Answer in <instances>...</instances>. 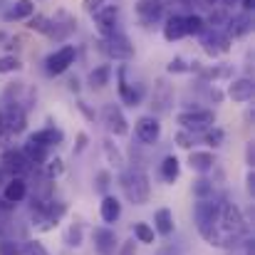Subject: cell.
<instances>
[{"label":"cell","mask_w":255,"mask_h":255,"mask_svg":"<svg viewBox=\"0 0 255 255\" xmlns=\"http://www.w3.org/2000/svg\"><path fill=\"white\" fill-rule=\"evenodd\" d=\"M0 114H2V129L10 136L25 131V127H27V112H25V107L20 102H7L5 112H0Z\"/></svg>","instance_id":"5"},{"label":"cell","mask_w":255,"mask_h":255,"mask_svg":"<svg viewBox=\"0 0 255 255\" xmlns=\"http://www.w3.org/2000/svg\"><path fill=\"white\" fill-rule=\"evenodd\" d=\"M62 139H65V134L57 127H45V129H40V131L27 136L30 144H37V146H45V149H52V146L62 144Z\"/></svg>","instance_id":"18"},{"label":"cell","mask_w":255,"mask_h":255,"mask_svg":"<svg viewBox=\"0 0 255 255\" xmlns=\"http://www.w3.org/2000/svg\"><path fill=\"white\" fill-rule=\"evenodd\" d=\"M20 251H22V255H50V251H47L40 241H35V238L25 241V246H22Z\"/></svg>","instance_id":"38"},{"label":"cell","mask_w":255,"mask_h":255,"mask_svg":"<svg viewBox=\"0 0 255 255\" xmlns=\"http://www.w3.org/2000/svg\"><path fill=\"white\" fill-rule=\"evenodd\" d=\"M77 109H80V112L85 114V117L89 119V122H94V112H92V109L87 107V102H82V99H80V102H77Z\"/></svg>","instance_id":"46"},{"label":"cell","mask_w":255,"mask_h":255,"mask_svg":"<svg viewBox=\"0 0 255 255\" xmlns=\"http://www.w3.org/2000/svg\"><path fill=\"white\" fill-rule=\"evenodd\" d=\"M109 80H112V65H99V67H94L92 72H89V87L92 89H102V87L109 85Z\"/></svg>","instance_id":"26"},{"label":"cell","mask_w":255,"mask_h":255,"mask_svg":"<svg viewBox=\"0 0 255 255\" xmlns=\"http://www.w3.org/2000/svg\"><path fill=\"white\" fill-rule=\"evenodd\" d=\"M178 176H181V161H178L173 154L164 156V161H161V178H164L166 183H176Z\"/></svg>","instance_id":"25"},{"label":"cell","mask_w":255,"mask_h":255,"mask_svg":"<svg viewBox=\"0 0 255 255\" xmlns=\"http://www.w3.org/2000/svg\"><path fill=\"white\" fill-rule=\"evenodd\" d=\"M246 164H248V169H255V146H253V141L246 144Z\"/></svg>","instance_id":"45"},{"label":"cell","mask_w":255,"mask_h":255,"mask_svg":"<svg viewBox=\"0 0 255 255\" xmlns=\"http://www.w3.org/2000/svg\"><path fill=\"white\" fill-rule=\"evenodd\" d=\"M102 122H104L107 131L114 134V136H127V134H129V122H127L122 107H117V104H104V109H102Z\"/></svg>","instance_id":"7"},{"label":"cell","mask_w":255,"mask_h":255,"mask_svg":"<svg viewBox=\"0 0 255 255\" xmlns=\"http://www.w3.org/2000/svg\"><path fill=\"white\" fill-rule=\"evenodd\" d=\"M134 136L141 141V144H156L159 141V136H161V124H159V117H154V114H144V117H139L136 119V124H134Z\"/></svg>","instance_id":"8"},{"label":"cell","mask_w":255,"mask_h":255,"mask_svg":"<svg viewBox=\"0 0 255 255\" xmlns=\"http://www.w3.org/2000/svg\"><path fill=\"white\" fill-rule=\"evenodd\" d=\"M211 99H213V102H216V104H221V102H223V92H221V89H216V87H213V89H211Z\"/></svg>","instance_id":"48"},{"label":"cell","mask_w":255,"mask_h":255,"mask_svg":"<svg viewBox=\"0 0 255 255\" xmlns=\"http://www.w3.org/2000/svg\"><path fill=\"white\" fill-rule=\"evenodd\" d=\"M191 191H193V196H196V201H206V198H213L216 196V188H213V181H208V178H198V181H193V186H191Z\"/></svg>","instance_id":"28"},{"label":"cell","mask_w":255,"mask_h":255,"mask_svg":"<svg viewBox=\"0 0 255 255\" xmlns=\"http://www.w3.org/2000/svg\"><path fill=\"white\" fill-rule=\"evenodd\" d=\"M82 5H85L87 15H94L97 10H102V7H104V0H85Z\"/></svg>","instance_id":"43"},{"label":"cell","mask_w":255,"mask_h":255,"mask_svg":"<svg viewBox=\"0 0 255 255\" xmlns=\"http://www.w3.org/2000/svg\"><path fill=\"white\" fill-rule=\"evenodd\" d=\"M27 27L35 30V32L47 35V32H50V17H47V15H32V17L27 20Z\"/></svg>","instance_id":"36"},{"label":"cell","mask_w":255,"mask_h":255,"mask_svg":"<svg viewBox=\"0 0 255 255\" xmlns=\"http://www.w3.org/2000/svg\"><path fill=\"white\" fill-rule=\"evenodd\" d=\"M75 57H77V50L75 45H62L60 50H55L52 55L45 57V72L57 77V75H65L72 65H75Z\"/></svg>","instance_id":"4"},{"label":"cell","mask_w":255,"mask_h":255,"mask_svg":"<svg viewBox=\"0 0 255 255\" xmlns=\"http://www.w3.org/2000/svg\"><path fill=\"white\" fill-rule=\"evenodd\" d=\"M117 255H136V241H134V238H129V241L119 243V248H117Z\"/></svg>","instance_id":"42"},{"label":"cell","mask_w":255,"mask_h":255,"mask_svg":"<svg viewBox=\"0 0 255 255\" xmlns=\"http://www.w3.org/2000/svg\"><path fill=\"white\" fill-rule=\"evenodd\" d=\"M186 37V27H183V15H169L166 25H164V40L166 42H176Z\"/></svg>","instance_id":"23"},{"label":"cell","mask_w":255,"mask_h":255,"mask_svg":"<svg viewBox=\"0 0 255 255\" xmlns=\"http://www.w3.org/2000/svg\"><path fill=\"white\" fill-rule=\"evenodd\" d=\"M144 94H146V87L139 85V82H127L124 80V70H119V97H122L124 104L139 107L141 99H144Z\"/></svg>","instance_id":"13"},{"label":"cell","mask_w":255,"mask_h":255,"mask_svg":"<svg viewBox=\"0 0 255 255\" xmlns=\"http://www.w3.org/2000/svg\"><path fill=\"white\" fill-rule=\"evenodd\" d=\"M0 255H22L20 246L10 238H0Z\"/></svg>","instance_id":"40"},{"label":"cell","mask_w":255,"mask_h":255,"mask_svg":"<svg viewBox=\"0 0 255 255\" xmlns=\"http://www.w3.org/2000/svg\"><path fill=\"white\" fill-rule=\"evenodd\" d=\"M97 45H99V50H102L109 60L127 62V60L134 57V45H131V40H129L124 32H114V35H109V37H102Z\"/></svg>","instance_id":"2"},{"label":"cell","mask_w":255,"mask_h":255,"mask_svg":"<svg viewBox=\"0 0 255 255\" xmlns=\"http://www.w3.org/2000/svg\"><path fill=\"white\" fill-rule=\"evenodd\" d=\"M62 171H65L62 159H47V164H45V178L47 181H55L57 176H62Z\"/></svg>","instance_id":"37"},{"label":"cell","mask_w":255,"mask_h":255,"mask_svg":"<svg viewBox=\"0 0 255 255\" xmlns=\"http://www.w3.org/2000/svg\"><path fill=\"white\" fill-rule=\"evenodd\" d=\"M253 2H255V0H241V7H243V12H248V15H251V10L255 7Z\"/></svg>","instance_id":"49"},{"label":"cell","mask_w":255,"mask_h":255,"mask_svg":"<svg viewBox=\"0 0 255 255\" xmlns=\"http://www.w3.org/2000/svg\"><path fill=\"white\" fill-rule=\"evenodd\" d=\"M92 241H94V251L99 255H114L119 248V238L114 233V228L109 226H99L92 231Z\"/></svg>","instance_id":"12"},{"label":"cell","mask_w":255,"mask_h":255,"mask_svg":"<svg viewBox=\"0 0 255 255\" xmlns=\"http://www.w3.org/2000/svg\"><path fill=\"white\" fill-rule=\"evenodd\" d=\"M188 166L196 173H208L216 169V154L213 151H191L188 154Z\"/></svg>","instance_id":"19"},{"label":"cell","mask_w":255,"mask_h":255,"mask_svg":"<svg viewBox=\"0 0 255 255\" xmlns=\"http://www.w3.org/2000/svg\"><path fill=\"white\" fill-rule=\"evenodd\" d=\"M20 70H22V62L15 55H2L0 57V75H12V72H20Z\"/></svg>","instance_id":"34"},{"label":"cell","mask_w":255,"mask_h":255,"mask_svg":"<svg viewBox=\"0 0 255 255\" xmlns=\"http://www.w3.org/2000/svg\"><path fill=\"white\" fill-rule=\"evenodd\" d=\"M173 231H176V221H173L171 208H159L154 213V233L169 238V236H173Z\"/></svg>","instance_id":"22"},{"label":"cell","mask_w":255,"mask_h":255,"mask_svg":"<svg viewBox=\"0 0 255 255\" xmlns=\"http://www.w3.org/2000/svg\"><path fill=\"white\" fill-rule=\"evenodd\" d=\"M183 27H186V35H201L206 30V20L201 15H183Z\"/></svg>","instance_id":"30"},{"label":"cell","mask_w":255,"mask_h":255,"mask_svg":"<svg viewBox=\"0 0 255 255\" xmlns=\"http://www.w3.org/2000/svg\"><path fill=\"white\" fill-rule=\"evenodd\" d=\"M109 186H112V173L109 171H99L94 176V191L102 196H109Z\"/></svg>","instance_id":"35"},{"label":"cell","mask_w":255,"mask_h":255,"mask_svg":"<svg viewBox=\"0 0 255 255\" xmlns=\"http://www.w3.org/2000/svg\"><path fill=\"white\" fill-rule=\"evenodd\" d=\"M176 122L181 124L183 131L196 134V131H206L216 127V112L213 109H188V112L176 114Z\"/></svg>","instance_id":"3"},{"label":"cell","mask_w":255,"mask_h":255,"mask_svg":"<svg viewBox=\"0 0 255 255\" xmlns=\"http://www.w3.org/2000/svg\"><path fill=\"white\" fill-rule=\"evenodd\" d=\"M35 15V2L32 0H15L7 10H5V20L12 22V20H30Z\"/></svg>","instance_id":"21"},{"label":"cell","mask_w":255,"mask_h":255,"mask_svg":"<svg viewBox=\"0 0 255 255\" xmlns=\"http://www.w3.org/2000/svg\"><path fill=\"white\" fill-rule=\"evenodd\" d=\"M171 104H173V87L166 80H156L154 82V92H151V112H154V117L169 114Z\"/></svg>","instance_id":"9"},{"label":"cell","mask_w":255,"mask_h":255,"mask_svg":"<svg viewBox=\"0 0 255 255\" xmlns=\"http://www.w3.org/2000/svg\"><path fill=\"white\" fill-rule=\"evenodd\" d=\"M65 246L67 248H80L82 246V223H72L65 233Z\"/></svg>","instance_id":"32"},{"label":"cell","mask_w":255,"mask_h":255,"mask_svg":"<svg viewBox=\"0 0 255 255\" xmlns=\"http://www.w3.org/2000/svg\"><path fill=\"white\" fill-rule=\"evenodd\" d=\"M203 139H206V144H208V146L218 149V146H223V141H226V131H223L221 127H211V129H206Z\"/></svg>","instance_id":"33"},{"label":"cell","mask_w":255,"mask_h":255,"mask_svg":"<svg viewBox=\"0 0 255 255\" xmlns=\"http://www.w3.org/2000/svg\"><path fill=\"white\" fill-rule=\"evenodd\" d=\"M246 188H248V193L253 196V191H255V169H248V178H246Z\"/></svg>","instance_id":"47"},{"label":"cell","mask_w":255,"mask_h":255,"mask_svg":"<svg viewBox=\"0 0 255 255\" xmlns=\"http://www.w3.org/2000/svg\"><path fill=\"white\" fill-rule=\"evenodd\" d=\"M2 131H5V129H2V114H0V134H2Z\"/></svg>","instance_id":"52"},{"label":"cell","mask_w":255,"mask_h":255,"mask_svg":"<svg viewBox=\"0 0 255 255\" xmlns=\"http://www.w3.org/2000/svg\"><path fill=\"white\" fill-rule=\"evenodd\" d=\"M203 80H231L233 77V67L231 65H218V67H208L201 72Z\"/></svg>","instance_id":"31"},{"label":"cell","mask_w":255,"mask_h":255,"mask_svg":"<svg viewBox=\"0 0 255 255\" xmlns=\"http://www.w3.org/2000/svg\"><path fill=\"white\" fill-rule=\"evenodd\" d=\"M161 255H176V253H161Z\"/></svg>","instance_id":"53"},{"label":"cell","mask_w":255,"mask_h":255,"mask_svg":"<svg viewBox=\"0 0 255 255\" xmlns=\"http://www.w3.org/2000/svg\"><path fill=\"white\" fill-rule=\"evenodd\" d=\"M166 72H169V75H183V72H191V62H186L183 57H173L169 65H166Z\"/></svg>","instance_id":"39"},{"label":"cell","mask_w":255,"mask_h":255,"mask_svg":"<svg viewBox=\"0 0 255 255\" xmlns=\"http://www.w3.org/2000/svg\"><path fill=\"white\" fill-rule=\"evenodd\" d=\"M233 102H238V104H246V102H251L255 94V85L251 77H241V80H233L231 85H228V92H226Z\"/></svg>","instance_id":"16"},{"label":"cell","mask_w":255,"mask_h":255,"mask_svg":"<svg viewBox=\"0 0 255 255\" xmlns=\"http://www.w3.org/2000/svg\"><path fill=\"white\" fill-rule=\"evenodd\" d=\"M25 198H27V181L20 178V176L7 178V183L2 186V201L15 206V203H22Z\"/></svg>","instance_id":"15"},{"label":"cell","mask_w":255,"mask_h":255,"mask_svg":"<svg viewBox=\"0 0 255 255\" xmlns=\"http://www.w3.org/2000/svg\"><path fill=\"white\" fill-rule=\"evenodd\" d=\"M119 186H122L127 201L134 203V206H144V203H149V198H151L149 176L141 169H124L122 176H119Z\"/></svg>","instance_id":"1"},{"label":"cell","mask_w":255,"mask_h":255,"mask_svg":"<svg viewBox=\"0 0 255 255\" xmlns=\"http://www.w3.org/2000/svg\"><path fill=\"white\" fill-rule=\"evenodd\" d=\"M134 238H136V243L154 246V241H156V233H154V228H151L149 223L139 221V223H134Z\"/></svg>","instance_id":"29"},{"label":"cell","mask_w":255,"mask_h":255,"mask_svg":"<svg viewBox=\"0 0 255 255\" xmlns=\"http://www.w3.org/2000/svg\"><path fill=\"white\" fill-rule=\"evenodd\" d=\"M173 141H176L181 149H191V146H193V134H188V131H183V129H181V131L173 136Z\"/></svg>","instance_id":"41"},{"label":"cell","mask_w":255,"mask_h":255,"mask_svg":"<svg viewBox=\"0 0 255 255\" xmlns=\"http://www.w3.org/2000/svg\"><path fill=\"white\" fill-rule=\"evenodd\" d=\"M99 216L104 223H117L122 218V203L117 196H102V203H99Z\"/></svg>","instance_id":"20"},{"label":"cell","mask_w":255,"mask_h":255,"mask_svg":"<svg viewBox=\"0 0 255 255\" xmlns=\"http://www.w3.org/2000/svg\"><path fill=\"white\" fill-rule=\"evenodd\" d=\"M75 30H77V20H75V15H70L67 10H57L55 17H50V32H47V37L62 42V40H67Z\"/></svg>","instance_id":"6"},{"label":"cell","mask_w":255,"mask_h":255,"mask_svg":"<svg viewBox=\"0 0 255 255\" xmlns=\"http://www.w3.org/2000/svg\"><path fill=\"white\" fill-rule=\"evenodd\" d=\"M102 151H104V159L109 164H114L117 169H124V154L119 151L117 144H112V139H104L102 141Z\"/></svg>","instance_id":"27"},{"label":"cell","mask_w":255,"mask_h":255,"mask_svg":"<svg viewBox=\"0 0 255 255\" xmlns=\"http://www.w3.org/2000/svg\"><path fill=\"white\" fill-rule=\"evenodd\" d=\"M228 32H226V37L228 40H238V37H246L251 30H253V17L248 15V12H241V15H233V17H228Z\"/></svg>","instance_id":"17"},{"label":"cell","mask_w":255,"mask_h":255,"mask_svg":"<svg viewBox=\"0 0 255 255\" xmlns=\"http://www.w3.org/2000/svg\"><path fill=\"white\" fill-rule=\"evenodd\" d=\"M87 144H89V136H87L85 131H80L77 134V144H75V154H82L87 149Z\"/></svg>","instance_id":"44"},{"label":"cell","mask_w":255,"mask_h":255,"mask_svg":"<svg viewBox=\"0 0 255 255\" xmlns=\"http://www.w3.org/2000/svg\"><path fill=\"white\" fill-rule=\"evenodd\" d=\"M0 166L7 171L10 176H25L27 171H32V164L25 159V154L20 149H5L2 156H0Z\"/></svg>","instance_id":"11"},{"label":"cell","mask_w":255,"mask_h":255,"mask_svg":"<svg viewBox=\"0 0 255 255\" xmlns=\"http://www.w3.org/2000/svg\"><path fill=\"white\" fill-rule=\"evenodd\" d=\"M20 151L25 154V159H27L32 166H45V164H47V159H50V149L37 146V144H30V141H27Z\"/></svg>","instance_id":"24"},{"label":"cell","mask_w":255,"mask_h":255,"mask_svg":"<svg viewBox=\"0 0 255 255\" xmlns=\"http://www.w3.org/2000/svg\"><path fill=\"white\" fill-rule=\"evenodd\" d=\"M136 15L144 25H154V22L164 20L166 10H164V2H159V0H136Z\"/></svg>","instance_id":"14"},{"label":"cell","mask_w":255,"mask_h":255,"mask_svg":"<svg viewBox=\"0 0 255 255\" xmlns=\"http://www.w3.org/2000/svg\"><path fill=\"white\" fill-rule=\"evenodd\" d=\"M67 85H70V89H72V92H80V80H77V77H72Z\"/></svg>","instance_id":"51"},{"label":"cell","mask_w":255,"mask_h":255,"mask_svg":"<svg viewBox=\"0 0 255 255\" xmlns=\"http://www.w3.org/2000/svg\"><path fill=\"white\" fill-rule=\"evenodd\" d=\"M7 178H12V176H10L7 171H5V169H2V166H0V188H2V186L7 183Z\"/></svg>","instance_id":"50"},{"label":"cell","mask_w":255,"mask_h":255,"mask_svg":"<svg viewBox=\"0 0 255 255\" xmlns=\"http://www.w3.org/2000/svg\"><path fill=\"white\" fill-rule=\"evenodd\" d=\"M92 17H94L97 32H99L102 37H109V35L119 32V30H117V25H119V7H117V5H104V7L97 10Z\"/></svg>","instance_id":"10"}]
</instances>
